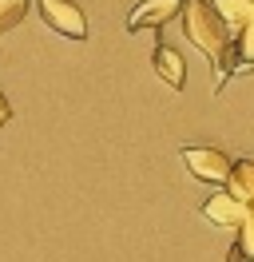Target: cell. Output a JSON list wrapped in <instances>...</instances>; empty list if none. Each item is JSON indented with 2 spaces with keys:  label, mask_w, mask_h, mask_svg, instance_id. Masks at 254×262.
<instances>
[{
  "label": "cell",
  "mask_w": 254,
  "mask_h": 262,
  "mask_svg": "<svg viewBox=\"0 0 254 262\" xmlns=\"http://www.w3.org/2000/svg\"><path fill=\"white\" fill-rule=\"evenodd\" d=\"M183 32L195 48L203 52L210 68H215V92L238 72V36L235 28L222 20V12L210 0H187L183 4Z\"/></svg>",
  "instance_id": "obj_1"
},
{
  "label": "cell",
  "mask_w": 254,
  "mask_h": 262,
  "mask_svg": "<svg viewBox=\"0 0 254 262\" xmlns=\"http://www.w3.org/2000/svg\"><path fill=\"white\" fill-rule=\"evenodd\" d=\"M36 12L56 36L68 40H88V16L76 0H36Z\"/></svg>",
  "instance_id": "obj_2"
},
{
  "label": "cell",
  "mask_w": 254,
  "mask_h": 262,
  "mask_svg": "<svg viewBox=\"0 0 254 262\" xmlns=\"http://www.w3.org/2000/svg\"><path fill=\"white\" fill-rule=\"evenodd\" d=\"M183 167L210 187H226L230 171H235V159L219 147H183Z\"/></svg>",
  "instance_id": "obj_3"
},
{
  "label": "cell",
  "mask_w": 254,
  "mask_h": 262,
  "mask_svg": "<svg viewBox=\"0 0 254 262\" xmlns=\"http://www.w3.org/2000/svg\"><path fill=\"white\" fill-rule=\"evenodd\" d=\"M187 0H139L127 16V32H147V28H163L171 16H183Z\"/></svg>",
  "instance_id": "obj_4"
},
{
  "label": "cell",
  "mask_w": 254,
  "mask_h": 262,
  "mask_svg": "<svg viewBox=\"0 0 254 262\" xmlns=\"http://www.w3.org/2000/svg\"><path fill=\"white\" fill-rule=\"evenodd\" d=\"M203 219H210L215 227H226V230H238L242 227V219H246V203L238 195H230L226 187H222L219 195H210L203 203Z\"/></svg>",
  "instance_id": "obj_5"
},
{
  "label": "cell",
  "mask_w": 254,
  "mask_h": 262,
  "mask_svg": "<svg viewBox=\"0 0 254 262\" xmlns=\"http://www.w3.org/2000/svg\"><path fill=\"white\" fill-rule=\"evenodd\" d=\"M151 68H155L159 80L167 83V88H175V92L187 83V64H183V56H179L171 44H159V48L151 52Z\"/></svg>",
  "instance_id": "obj_6"
},
{
  "label": "cell",
  "mask_w": 254,
  "mask_h": 262,
  "mask_svg": "<svg viewBox=\"0 0 254 262\" xmlns=\"http://www.w3.org/2000/svg\"><path fill=\"white\" fill-rule=\"evenodd\" d=\"M226 191L242 203H254V159H235V171L226 179Z\"/></svg>",
  "instance_id": "obj_7"
},
{
  "label": "cell",
  "mask_w": 254,
  "mask_h": 262,
  "mask_svg": "<svg viewBox=\"0 0 254 262\" xmlns=\"http://www.w3.org/2000/svg\"><path fill=\"white\" fill-rule=\"evenodd\" d=\"M210 4H215V8L222 12V20L235 28V36L254 20V0H210Z\"/></svg>",
  "instance_id": "obj_8"
},
{
  "label": "cell",
  "mask_w": 254,
  "mask_h": 262,
  "mask_svg": "<svg viewBox=\"0 0 254 262\" xmlns=\"http://www.w3.org/2000/svg\"><path fill=\"white\" fill-rule=\"evenodd\" d=\"M24 16H28V0H0V36L12 32Z\"/></svg>",
  "instance_id": "obj_9"
},
{
  "label": "cell",
  "mask_w": 254,
  "mask_h": 262,
  "mask_svg": "<svg viewBox=\"0 0 254 262\" xmlns=\"http://www.w3.org/2000/svg\"><path fill=\"white\" fill-rule=\"evenodd\" d=\"M254 68V20L238 32V72H250Z\"/></svg>",
  "instance_id": "obj_10"
},
{
  "label": "cell",
  "mask_w": 254,
  "mask_h": 262,
  "mask_svg": "<svg viewBox=\"0 0 254 262\" xmlns=\"http://www.w3.org/2000/svg\"><path fill=\"white\" fill-rule=\"evenodd\" d=\"M8 119H12V103H8V99H4V92H0V127H4Z\"/></svg>",
  "instance_id": "obj_11"
}]
</instances>
